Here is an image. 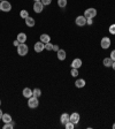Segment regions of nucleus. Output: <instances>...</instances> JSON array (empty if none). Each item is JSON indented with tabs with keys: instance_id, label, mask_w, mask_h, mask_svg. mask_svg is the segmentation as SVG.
<instances>
[{
	"instance_id": "1",
	"label": "nucleus",
	"mask_w": 115,
	"mask_h": 129,
	"mask_svg": "<svg viewBox=\"0 0 115 129\" xmlns=\"http://www.w3.org/2000/svg\"><path fill=\"white\" fill-rule=\"evenodd\" d=\"M28 52H29V47H28V45L25 43H21L17 46V53H19V55L24 56L28 54Z\"/></svg>"
},
{
	"instance_id": "2",
	"label": "nucleus",
	"mask_w": 115,
	"mask_h": 129,
	"mask_svg": "<svg viewBox=\"0 0 115 129\" xmlns=\"http://www.w3.org/2000/svg\"><path fill=\"white\" fill-rule=\"evenodd\" d=\"M12 9V5L9 1H6V0H3L0 1V11L3 12H9Z\"/></svg>"
},
{
	"instance_id": "3",
	"label": "nucleus",
	"mask_w": 115,
	"mask_h": 129,
	"mask_svg": "<svg viewBox=\"0 0 115 129\" xmlns=\"http://www.w3.org/2000/svg\"><path fill=\"white\" fill-rule=\"evenodd\" d=\"M96 15H97V9H94V8H88L84 12V16L86 19H94Z\"/></svg>"
},
{
	"instance_id": "4",
	"label": "nucleus",
	"mask_w": 115,
	"mask_h": 129,
	"mask_svg": "<svg viewBox=\"0 0 115 129\" xmlns=\"http://www.w3.org/2000/svg\"><path fill=\"white\" fill-rule=\"evenodd\" d=\"M38 105H39V102H38V98H36V97H30L29 100H28V106H29L30 108H37Z\"/></svg>"
},
{
	"instance_id": "5",
	"label": "nucleus",
	"mask_w": 115,
	"mask_h": 129,
	"mask_svg": "<svg viewBox=\"0 0 115 129\" xmlns=\"http://www.w3.org/2000/svg\"><path fill=\"white\" fill-rule=\"evenodd\" d=\"M75 23L77 24L78 27H84L86 24V17L84 15H81V16H77L75 20Z\"/></svg>"
},
{
	"instance_id": "6",
	"label": "nucleus",
	"mask_w": 115,
	"mask_h": 129,
	"mask_svg": "<svg viewBox=\"0 0 115 129\" xmlns=\"http://www.w3.org/2000/svg\"><path fill=\"white\" fill-rule=\"evenodd\" d=\"M69 121H70V122H72L74 124H77L78 122H80V114H78V113H76V112L71 113V114H70V116H69Z\"/></svg>"
},
{
	"instance_id": "7",
	"label": "nucleus",
	"mask_w": 115,
	"mask_h": 129,
	"mask_svg": "<svg viewBox=\"0 0 115 129\" xmlns=\"http://www.w3.org/2000/svg\"><path fill=\"white\" fill-rule=\"evenodd\" d=\"M44 9V5L42 4V1H36L35 4H33V11L36 12V13H42Z\"/></svg>"
},
{
	"instance_id": "8",
	"label": "nucleus",
	"mask_w": 115,
	"mask_h": 129,
	"mask_svg": "<svg viewBox=\"0 0 115 129\" xmlns=\"http://www.w3.org/2000/svg\"><path fill=\"white\" fill-rule=\"evenodd\" d=\"M100 45H101V47L104 48V50H107L110 46V39L108 37H104L101 39V42H100Z\"/></svg>"
},
{
	"instance_id": "9",
	"label": "nucleus",
	"mask_w": 115,
	"mask_h": 129,
	"mask_svg": "<svg viewBox=\"0 0 115 129\" xmlns=\"http://www.w3.org/2000/svg\"><path fill=\"white\" fill-rule=\"evenodd\" d=\"M33 48H35V51L37 52V53H40L43 50H45V44H44L43 42H40V40H39V42H37V43L35 44Z\"/></svg>"
},
{
	"instance_id": "10",
	"label": "nucleus",
	"mask_w": 115,
	"mask_h": 129,
	"mask_svg": "<svg viewBox=\"0 0 115 129\" xmlns=\"http://www.w3.org/2000/svg\"><path fill=\"white\" fill-rule=\"evenodd\" d=\"M25 24H27L28 27H33V25H35L36 24V22H35V19H33V17H31V16H28L27 19H25Z\"/></svg>"
},
{
	"instance_id": "11",
	"label": "nucleus",
	"mask_w": 115,
	"mask_h": 129,
	"mask_svg": "<svg viewBox=\"0 0 115 129\" xmlns=\"http://www.w3.org/2000/svg\"><path fill=\"white\" fill-rule=\"evenodd\" d=\"M81 66H82V60H81V59L72 60V62H71V68H76V69H78Z\"/></svg>"
},
{
	"instance_id": "12",
	"label": "nucleus",
	"mask_w": 115,
	"mask_h": 129,
	"mask_svg": "<svg viewBox=\"0 0 115 129\" xmlns=\"http://www.w3.org/2000/svg\"><path fill=\"white\" fill-rule=\"evenodd\" d=\"M69 114L68 113H63V114H61V118H60V121H61L62 124H66L69 121Z\"/></svg>"
},
{
	"instance_id": "13",
	"label": "nucleus",
	"mask_w": 115,
	"mask_h": 129,
	"mask_svg": "<svg viewBox=\"0 0 115 129\" xmlns=\"http://www.w3.org/2000/svg\"><path fill=\"white\" fill-rule=\"evenodd\" d=\"M56 55H58V59L61 60V61L66 59V56H67L66 55V51H64V50H59V51L56 52Z\"/></svg>"
},
{
	"instance_id": "14",
	"label": "nucleus",
	"mask_w": 115,
	"mask_h": 129,
	"mask_svg": "<svg viewBox=\"0 0 115 129\" xmlns=\"http://www.w3.org/2000/svg\"><path fill=\"white\" fill-rule=\"evenodd\" d=\"M23 97L25 98H30L32 97V90L30 88H24L23 89Z\"/></svg>"
},
{
	"instance_id": "15",
	"label": "nucleus",
	"mask_w": 115,
	"mask_h": 129,
	"mask_svg": "<svg viewBox=\"0 0 115 129\" xmlns=\"http://www.w3.org/2000/svg\"><path fill=\"white\" fill-rule=\"evenodd\" d=\"M16 39L19 40L20 43H25V40H27V35H25L24 32H21V34L17 35V38H16Z\"/></svg>"
},
{
	"instance_id": "16",
	"label": "nucleus",
	"mask_w": 115,
	"mask_h": 129,
	"mask_svg": "<svg viewBox=\"0 0 115 129\" xmlns=\"http://www.w3.org/2000/svg\"><path fill=\"white\" fill-rule=\"evenodd\" d=\"M75 85H76V88H84L85 86V81L83 80V78H80V80H76V82H75Z\"/></svg>"
},
{
	"instance_id": "17",
	"label": "nucleus",
	"mask_w": 115,
	"mask_h": 129,
	"mask_svg": "<svg viewBox=\"0 0 115 129\" xmlns=\"http://www.w3.org/2000/svg\"><path fill=\"white\" fill-rule=\"evenodd\" d=\"M112 63H113V60L110 58H105L102 60V64H104L105 67H112Z\"/></svg>"
},
{
	"instance_id": "18",
	"label": "nucleus",
	"mask_w": 115,
	"mask_h": 129,
	"mask_svg": "<svg viewBox=\"0 0 115 129\" xmlns=\"http://www.w3.org/2000/svg\"><path fill=\"white\" fill-rule=\"evenodd\" d=\"M50 40H51V37L48 35H46V34H43V35L40 36V42H43L44 44L50 43Z\"/></svg>"
},
{
	"instance_id": "19",
	"label": "nucleus",
	"mask_w": 115,
	"mask_h": 129,
	"mask_svg": "<svg viewBox=\"0 0 115 129\" xmlns=\"http://www.w3.org/2000/svg\"><path fill=\"white\" fill-rule=\"evenodd\" d=\"M1 120L5 122V123H8V122H12V115L11 114H8V113H5L3 115V119Z\"/></svg>"
},
{
	"instance_id": "20",
	"label": "nucleus",
	"mask_w": 115,
	"mask_h": 129,
	"mask_svg": "<svg viewBox=\"0 0 115 129\" xmlns=\"http://www.w3.org/2000/svg\"><path fill=\"white\" fill-rule=\"evenodd\" d=\"M40 94H42L40 89H35V90H32V96H33V97H36V98H39Z\"/></svg>"
},
{
	"instance_id": "21",
	"label": "nucleus",
	"mask_w": 115,
	"mask_h": 129,
	"mask_svg": "<svg viewBox=\"0 0 115 129\" xmlns=\"http://www.w3.org/2000/svg\"><path fill=\"white\" fill-rule=\"evenodd\" d=\"M20 16H21L22 19H27L28 16H29V13H28V11H25V9H23V11H21L20 12Z\"/></svg>"
},
{
	"instance_id": "22",
	"label": "nucleus",
	"mask_w": 115,
	"mask_h": 129,
	"mask_svg": "<svg viewBox=\"0 0 115 129\" xmlns=\"http://www.w3.org/2000/svg\"><path fill=\"white\" fill-rule=\"evenodd\" d=\"M58 5H59V7L64 8L67 6V0H58Z\"/></svg>"
},
{
	"instance_id": "23",
	"label": "nucleus",
	"mask_w": 115,
	"mask_h": 129,
	"mask_svg": "<svg viewBox=\"0 0 115 129\" xmlns=\"http://www.w3.org/2000/svg\"><path fill=\"white\" fill-rule=\"evenodd\" d=\"M45 50H47V51H52V50H53V44H51V42H50V43H46L45 44Z\"/></svg>"
},
{
	"instance_id": "24",
	"label": "nucleus",
	"mask_w": 115,
	"mask_h": 129,
	"mask_svg": "<svg viewBox=\"0 0 115 129\" xmlns=\"http://www.w3.org/2000/svg\"><path fill=\"white\" fill-rule=\"evenodd\" d=\"M64 126H66V129H74V126H75V124L72 123V122H70V121H68Z\"/></svg>"
},
{
	"instance_id": "25",
	"label": "nucleus",
	"mask_w": 115,
	"mask_h": 129,
	"mask_svg": "<svg viewBox=\"0 0 115 129\" xmlns=\"http://www.w3.org/2000/svg\"><path fill=\"white\" fill-rule=\"evenodd\" d=\"M4 129H13V123H12V122L5 123V126H4Z\"/></svg>"
},
{
	"instance_id": "26",
	"label": "nucleus",
	"mask_w": 115,
	"mask_h": 129,
	"mask_svg": "<svg viewBox=\"0 0 115 129\" xmlns=\"http://www.w3.org/2000/svg\"><path fill=\"white\" fill-rule=\"evenodd\" d=\"M77 75H78V70L76 69V68H71V76L76 77Z\"/></svg>"
},
{
	"instance_id": "27",
	"label": "nucleus",
	"mask_w": 115,
	"mask_h": 129,
	"mask_svg": "<svg viewBox=\"0 0 115 129\" xmlns=\"http://www.w3.org/2000/svg\"><path fill=\"white\" fill-rule=\"evenodd\" d=\"M109 32L112 35H115V24H112L109 27Z\"/></svg>"
},
{
	"instance_id": "28",
	"label": "nucleus",
	"mask_w": 115,
	"mask_h": 129,
	"mask_svg": "<svg viewBox=\"0 0 115 129\" xmlns=\"http://www.w3.org/2000/svg\"><path fill=\"white\" fill-rule=\"evenodd\" d=\"M52 3V0H42V4H43L44 6H47L50 5V4Z\"/></svg>"
},
{
	"instance_id": "29",
	"label": "nucleus",
	"mask_w": 115,
	"mask_h": 129,
	"mask_svg": "<svg viewBox=\"0 0 115 129\" xmlns=\"http://www.w3.org/2000/svg\"><path fill=\"white\" fill-rule=\"evenodd\" d=\"M109 58L113 60V61H115V50H113V51L110 52V56H109Z\"/></svg>"
},
{
	"instance_id": "30",
	"label": "nucleus",
	"mask_w": 115,
	"mask_h": 129,
	"mask_svg": "<svg viewBox=\"0 0 115 129\" xmlns=\"http://www.w3.org/2000/svg\"><path fill=\"white\" fill-rule=\"evenodd\" d=\"M92 23H93V21H92V19H86V24H89V25H91Z\"/></svg>"
},
{
	"instance_id": "31",
	"label": "nucleus",
	"mask_w": 115,
	"mask_h": 129,
	"mask_svg": "<svg viewBox=\"0 0 115 129\" xmlns=\"http://www.w3.org/2000/svg\"><path fill=\"white\" fill-rule=\"evenodd\" d=\"M59 50H60V48H59V46H58V45H53V51L58 52V51H59Z\"/></svg>"
},
{
	"instance_id": "32",
	"label": "nucleus",
	"mask_w": 115,
	"mask_h": 129,
	"mask_svg": "<svg viewBox=\"0 0 115 129\" xmlns=\"http://www.w3.org/2000/svg\"><path fill=\"white\" fill-rule=\"evenodd\" d=\"M14 46H19L20 45V44H21V43H20V42H19V40H17V39H16V40H14Z\"/></svg>"
},
{
	"instance_id": "33",
	"label": "nucleus",
	"mask_w": 115,
	"mask_h": 129,
	"mask_svg": "<svg viewBox=\"0 0 115 129\" xmlns=\"http://www.w3.org/2000/svg\"><path fill=\"white\" fill-rule=\"evenodd\" d=\"M3 115H4V113H3V111L0 110V120H1V119H3Z\"/></svg>"
},
{
	"instance_id": "34",
	"label": "nucleus",
	"mask_w": 115,
	"mask_h": 129,
	"mask_svg": "<svg viewBox=\"0 0 115 129\" xmlns=\"http://www.w3.org/2000/svg\"><path fill=\"white\" fill-rule=\"evenodd\" d=\"M112 67H113V69L115 70V61H113V63H112Z\"/></svg>"
},
{
	"instance_id": "35",
	"label": "nucleus",
	"mask_w": 115,
	"mask_h": 129,
	"mask_svg": "<svg viewBox=\"0 0 115 129\" xmlns=\"http://www.w3.org/2000/svg\"><path fill=\"white\" fill-rule=\"evenodd\" d=\"M113 129H115V122L113 123Z\"/></svg>"
},
{
	"instance_id": "36",
	"label": "nucleus",
	"mask_w": 115,
	"mask_h": 129,
	"mask_svg": "<svg viewBox=\"0 0 115 129\" xmlns=\"http://www.w3.org/2000/svg\"><path fill=\"white\" fill-rule=\"evenodd\" d=\"M36 1H42V0H35V3H36Z\"/></svg>"
},
{
	"instance_id": "37",
	"label": "nucleus",
	"mask_w": 115,
	"mask_h": 129,
	"mask_svg": "<svg viewBox=\"0 0 115 129\" xmlns=\"http://www.w3.org/2000/svg\"><path fill=\"white\" fill-rule=\"evenodd\" d=\"M0 105H1V100H0Z\"/></svg>"
},
{
	"instance_id": "38",
	"label": "nucleus",
	"mask_w": 115,
	"mask_h": 129,
	"mask_svg": "<svg viewBox=\"0 0 115 129\" xmlns=\"http://www.w3.org/2000/svg\"><path fill=\"white\" fill-rule=\"evenodd\" d=\"M0 1H3V0H0Z\"/></svg>"
}]
</instances>
